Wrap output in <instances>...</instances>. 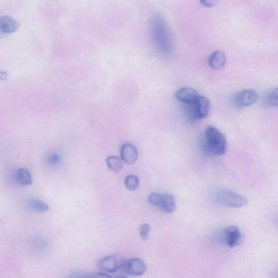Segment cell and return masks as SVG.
<instances>
[{"instance_id": "cell-17", "label": "cell", "mask_w": 278, "mask_h": 278, "mask_svg": "<svg viewBox=\"0 0 278 278\" xmlns=\"http://www.w3.org/2000/svg\"><path fill=\"white\" fill-rule=\"evenodd\" d=\"M265 101L269 105L278 107V87L270 90L266 95Z\"/></svg>"}, {"instance_id": "cell-19", "label": "cell", "mask_w": 278, "mask_h": 278, "mask_svg": "<svg viewBox=\"0 0 278 278\" xmlns=\"http://www.w3.org/2000/svg\"><path fill=\"white\" fill-rule=\"evenodd\" d=\"M148 202L154 207H160L163 200V194L157 192H152L148 196Z\"/></svg>"}, {"instance_id": "cell-23", "label": "cell", "mask_w": 278, "mask_h": 278, "mask_svg": "<svg viewBox=\"0 0 278 278\" xmlns=\"http://www.w3.org/2000/svg\"><path fill=\"white\" fill-rule=\"evenodd\" d=\"M115 278H128L124 277V276H119V277H117Z\"/></svg>"}, {"instance_id": "cell-8", "label": "cell", "mask_w": 278, "mask_h": 278, "mask_svg": "<svg viewBox=\"0 0 278 278\" xmlns=\"http://www.w3.org/2000/svg\"><path fill=\"white\" fill-rule=\"evenodd\" d=\"M224 239L229 247L238 246L242 243L243 237L237 226H229L224 230Z\"/></svg>"}, {"instance_id": "cell-13", "label": "cell", "mask_w": 278, "mask_h": 278, "mask_svg": "<svg viewBox=\"0 0 278 278\" xmlns=\"http://www.w3.org/2000/svg\"><path fill=\"white\" fill-rule=\"evenodd\" d=\"M15 180L18 184L22 186H28L33 183V179L30 171L25 168H21L16 171Z\"/></svg>"}, {"instance_id": "cell-1", "label": "cell", "mask_w": 278, "mask_h": 278, "mask_svg": "<svg viewBox=\"0 0 278 278\" xmlns=\"http://www.w3.org/2000/svg\"><path fill=\"white\" fill-rule=\"evenodd\" d=\"M150 28L152 40L156 49L163 56H169L172 52V41L167 23L162 15L154 16Z\"/></svg>"}, {"instance_id": "cell-16", "label": "cell", "mask_w": 278, "mask_h": 278, "mask_svg": "<svg viewBox=\"0 0 278 278\" xmlns=\"http://www.w3.org/2000/svg\"><path fill=\"white\" fill-rule=\"evenodd\" d=\"M28 206L32 210L38 212H45L49 209V207L46 203L36 199L30 200Z\"/></svg>"}, {"instance_id": "cell-7", "label": "cell", "mask_w": 278, "mask_h": 278, "mask_svg": "<svg viewBox=\"0 0 278 278\" xmlns=\"http://www.w3.org/2000/svg\"><path fill=\"white\" fill-rule=\"evenodd\" d=\"M124 260L116 255H111L100 259L98 261V266L102 271L113 273L121 269Z\"/></svg>"}, {"instance_id": "cell-6", "label": "cell", "mask_w": 278, "mask_h": 278, "mask_svg": "<svg viewBox=\"0 0 278 278\" xmlns=\"http://www.w3.org/2000/svg\"><path fill=\"white\" fill-rule=\"evenodd\" d=\"M121 269L127 274L132 276H141L146 271V265L142 260L139 258H132L124 260Z\"/></svg>"}, {"instance_id": "cell-14", "label": "cell", "mask_w": 278, "mask_h": 278, "mask_svg": "<svg viewBox=\"0 0 278 278\" xmlns=\"http://www.w3.org/2000/svg\"><path fill=\"white\" fill-rule=\"evenodd\" d=\"M159 208L166 212H174L176 209L174 197L170 194H163V200Z\"/></svg>"}, {"instance_id": "cell-12", "label": "cell", "mask_w": 278, "mask_h": 278, "mask_svg": "<svg viewBox=\"0 0 278 278\" xmlns=\"http://www.w3.org/2000/svg\"><path fill=\"white\" fill-rule=\"evenodd\" d=\"M0 28L3 33L11 34L18 30L19 24L9 16L4 15L0 19Z\"/></svg>"}, {"instance_id": "cell-22", "label": "cell", "mask_w": 278, "mask_h": 278, "mask_svg": "<svg viewBox=\"0 0 278 278\" xmlns=\"http://www.w3.org/2000/svg\"><path fill=\"white\" fill-rule=\"evenodd\" d=\"M201 3L206 7H212L216 6L217 2L213 0H203L200 1Z\"/></svg>"}, {"instance_id": "cell-2", "label": "cell", "mask_w": 278, "mask_h": 278, "mask_svg": "<svg viewBox=\"0 0 278 278\" xmlns=\"http://www.w3.org/2000/svg\"><path fill=\"white\" fill-rule=\"evenodd\" d=\"M202 150L212 156H221L227 150V139L217 128L208 126L201 140Z\"/></svg>"}, {"instance_id": "cell-15", "label": "cell", "mask_w": 278, "mask_h": 278, "mask_svg": "<svg viewBox=\"0 0 278 278\" xmlns=\"http://www.w3.org/2000/svg\"><path fill=\"white\" fill-rule=\"evenodd\" d=\"M106 165L113 172L117 173L122 169L124 164L122 160L116 156H110L106 160Z\"/></svg>"}, {"instance_id": "cell-5", "label": "cell", "mask_w": 278, "mask_h": 278, "mask_svg": "<svg viewBox=\"0 0 278 278\" xmlns=\"http://www.w3.org/2000/svg\"><path fill=\"white\" fill-rule=\"evenodd\" d=\"M259 98L258 94L254 89H246L235 94L232 102L235 107L243 108L253 105Z\"/></svg>"}, {"instance_id": "cell-9", "label": "cell", "mask_w": 278, "mask_h": 278, "mask_svg": "<svg viewBox=\"0 0 278 278\" xmlns=\"http://www.w3.org/2000/svg\"><path fill=\"white\" fill-rule=\"evenodd\" d=\"M200 95L192 88L184 87L178 89L175 93V97L184 104L193 103Z\"/></svg>"}, {"instance_id": "cell-11", "label": "cell", "mask_w": 278, "mask_h": 278, "mask_svg": "<svg viewBox=\"0 0 278 278\" xmlns=\"http://www.w3.org/2000/svg\"><path fill=\"white\" fill-rule=\"evenodd\" d=\"M227 57L224 52L218 50L213 52L208 58V64L213 69L219 70L226 66Z\"/></svg>"}, {"instance_id": "cell-20", "label": "cell", "mask_w": 278, "mask_h": 278, "mask_svg": "<svg viewBox=\"0 0 278 278\" xmlns=\"http://www.w3.org/2000/svg\"><path fill=\"white\" fill-rule=\"evenodd\" d=\"M71 278H111L109 275L104 274V273H90L83 275H78L72 277Z\"/></svg>"}, {"instance_id": "cell-21", "label": "cell", "mask_w": 278, "mask_h": 278, "mask_svg": "<svg viewBox=\"0 0 278 278\" xmlns=\"http://www.w3.org/2000/svg\"><path fill=\"white\" fill-rule=\"evenodd\" d=\"M151 231V227L148 224L143 223L141 224L139 228L140 237L143 241H146L148 239L149 234Z\"/></svg>"}, {"instance_id": "cell-3", "label": "cell", "mask_w": 278, "mask_h": 278, "mask_svg": "<svg viewBox=\"0 0 278 278\" xmlns=\"http://www.w3.org/2000/svg\"><path fill=\"white\" fill-rule=\"evenodd\" d=\"M184 105L185 113L192 120L206 118L209 114L211 109L209 100L202 95H200L193 103Z\"/></svg>"}, {"instance_id": "cell-18", "label": "cell", "mask_w": 278, "mask_h": 278, "mask_svg": "<svg viewBox=\"0 0 278 278\" xmlns=\"http://www.w3.org/2000/svg\"><path fill=\"white\" fill-rule=\"evenodd\" d=\"M126 188L131 191L136 190L139 185V180L135 175H128L125 180Z\"/></svg>"}, {"instance_id": "cell-10", "label": "cell", "mask_w": 278, "mask_h": 278, "mask_svg": "<svg viewBox=\"0 0 278 278\" xmlns=\"http://www.w3.org/2000/svg\"><path fill=\"white\" fill-rule=\"evenodd\" d=\"M120 153L123 161L128 165L135 164L138 158L137 149L129 143H125L122 145Z\"/></svg>"}, {"instance_id": "cell-4", "label": "cell", "mask_w": 278, "mask_h": 278, "mask_svg": "<svg viewBox=\"0 0 278 278\" xmlns=\"http://www.w3.org/2000/svg\"><path fill=\"white\" fill-rule=\"evenodd\" d=\"M216 199L222 205L235 208L244 207L248 202L246 198L229 190H223L218 192Z\"/></svg>"}]
</instances>
